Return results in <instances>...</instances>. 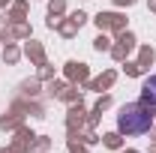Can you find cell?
I'll return each instance as SVG.
<instances>
[{"mask_svg":"<svg viewBox=\"0 0 156 153\" xmlns=\"http://www.w3.org/2000/svg\"><path fill=\"white\" fill-rule=\"evenodd\" d=\"M150 123H153V114H150V108L141 102V105H126L120 114H117V129L126 135H144L150 129Z\"/></svg>","mask_w":156,"mask_h":153,"instance_id":"1","label":"cell"},{"mask_svg":"<svg viewBox=\"0 0 156 153\" xmlns=\"http://www.w3.org/2000/svg\"><path fill=\"white\" fill-rule=\"evenodd\" d=\"M141 102L150 105V108H156V75H150L141 84Z\"/></svg>","mask_w":156,"mask_h":153,"instance_id":"2","label":"cell"}]
</instances>
